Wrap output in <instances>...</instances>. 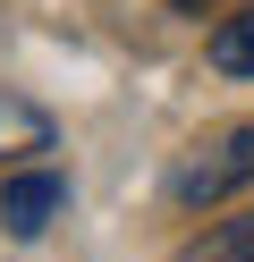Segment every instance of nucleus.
I'll use <instances>...</instances> for the list:
<instances>
[{"label": "nucleus", "mask_w": 254, "mask_h": 262, "mask_svg": "<svg viewBox=\"0 0 254 262\" xmlns=\"http://www.w3.org/2000/svg\"><path fill=\"white\" fill-rule=\"evenodd\" d=\"M237 186H254V127H220V136H203L195 152H178V169H169V194H178L186 211L229 203Z\"/></svg>", "instance_id": "1"}, {"label": "nucleus", "mask_w": 254, "mask_h": 262, "mask_svg": "<svg viewBox=\"0 0 254 262\" xmlns=\"http://www.w3.org/2000/svg\"><path fill=\"white\" fill-rule=\"evenodd\" d=\"M60 211H68V178L60 169H9L0 178V228L9 237H43Z\"/></svg>", "instance_id": "2"}, {"label": "nucleus", "mask_w": 254, "mask_h": 262, "mask_svg": "<svg viewBox=\"0 0 254 262\" xmlns=\"http://www.w3.org/2000/svg\"><path fill=\"white\" fill-rule=\"evenodd\" d=\"M43 152H60V127H51V110L0 85V169H26V161H43Z\"/></svg>", "instance_id": "3"}, {"label": "nucleus", "mask_w": 254, "mask_h": 262, "mask_svg": "<svg viewBox=\"0 0 254 262\" xmlns=\"http://www.w3.org/2000/svg\"><path fill=\"white\" fill-rule=\"evenodd\" d=\"M169 262H254V203L229 220H203V237H186Z\"/></svg>", "instance_id": "4"}, {"label": "nucleus", "mask_w": 254, "mask_h": 262, "mask_svg": "<svg viewBox=\"0 0 254 262\" xmlns=\"http://www.w3.org/2000/svg\"><path fill=\"white\" fill-rule=\"evenodd\" d=\"M212 68L220 76H254V9H237V17L212 26Z\"/></svg>", "instance_id": "5"}, {"label": "nucleus", "mask_w": 254, "mask_h": 262, "mask_svg": "<svg viewBox=\"0 0 254 262\" xmlns=\"http://www.w3.org/2000/svg\"><path fill=\"white\" fill-rule=\"evenodd\" d=\"M169 9H178V17H203V9H212V0H169Z\"/></svg>", "instance_id": "6"}]
</instances>
